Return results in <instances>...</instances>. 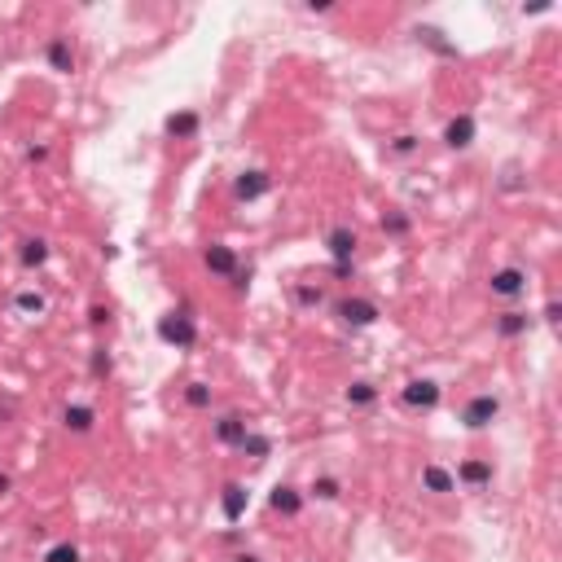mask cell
Listing matches in <instances>:
<instances>
[{
  "label": "cell",
  "instance_id": "obj_1",
  "mask_svg": "<svg viewBox=\"0 0 562 562\" xmlns=\"http://www.w3.org/2000/svg\"><path fill=\"white\" fill-rule=\"evenodd\" d=\"M158 339H163L167 348H176V352H189V348L198 343V316H194L189 307L163 312V316H158Z\"/></svg>",
  "mask_w": 562,
  "mask_h": 562
},
{
  "label": "cell",
  "instance_id": "obj_2",
  "mask_svg": "<svg viewBox=\"0 0 562 562\" xmlns=\"http://www.w3.org/2000/svg\"><path fill=\"white\" fill-rule=\"evenodd\" d=\"M497 417H501V396H497V391H474V396L461 405V426H466V431H488Z\"/></svg>",
  "mask_w": 562,
  "mask_h": 562
},
{
  "label": "cell",
  "instance_id": "obj_3",
  "mask_svg": "<svg viewBox=\"0 0 562 562\" xmlns=\"http://www.w3.org/2000/svg\"><path fill=\"white\" fill-rule=\"evenodd\" d=\"M440 400H444V387H440L435 378H409V382L400 387V405L409 413H431Z\"/></svg>",
  "mask_w": 562,
  "mask_h": 562
},
{
  "label": "cell",
  "instance_id": "obj_4",
  "mask_svg": "<svg viewBox=\"0 0 562 562\" xmlns=\"http://www.w3.org/2000/svg\"><path fill=\"white\" fill-rule=\"evenodd\" d=\"M334 316H339V325H348V330H369V325H378L382 307L373 304V299L348 295V299H339V304H334Z\"/></svg>",
  "mask_w": 562,
  "mask_h": 562
},
{
  "label": "cell",
  "instance_id": "obj_5",
  "mask_svg": "<svg viewBox=\"0 0 562 562\" xmlns=\"http://www.w3.org/2000/svg\"><path fill=\"white\" fill-rule=\"evenodd\" d=\"M453 479H457L461 488H470V492H488L492 479H497V466H492V457H466L453 470Z\"/></svg>",
  "mask_w": 562,
  "mask_h": 562
},
{
  "label": "cell",
  "instance_id": "obj_6",
  "mask_svg": "<svg viewBox=\"0 0 562 562\" xmlns=\"http://www.w3.org/2000/svg\"><path fill=\"white\" fill-rule=\"evenodd\" d=\"M233 203H259L268 189H273V176L264 172V167H247V172H238L233 176Z\"/></svg>",
  "mask_w": 562,
  "mask_h": 562
},
{
  "label": "cell",
  "instance_id": "obj_7",
  "mask_svg": "<svg viewBox=\"0 0 562 562\" xmlns=\"http://www.w3.org/2000/svg\"><path fill=\"white\" fill-rule=\"evenodd\" d=\"M527 286H532V277H527V268H497L492 277H488V290H492V299H523L527 295Z\"/></svg>",
  "mask_w": 562,
  "mask_h": 562
},
{
  "label": "cell",
  "instance_id": "obj_8",
  "mask_svg": "<svg viewBox=\"0 0 562 562\" xmlns=\"http://www.w3.org/2000/svg\"><path fill=\"white\" fill-rule=\"evenodd\" d=\"M211 431H215V440H220L224 449H242V440H247V431H251V417L238 413V409H229L211 422Z\"/></svg>",
  "mask_w": 562,
  "mask_h": 562
},
{
  "label": "cell",
  "instance_id": "obj_9",
  "mask_svg": "<svg viewBox=\"0 0 562 562\" xmlns=\"http://www.w3.org/2000/svg\"><path fill=\"white\" fill-rule=\"evenodd\" d=\"M247 510H251V488L238 483V479H229V483L220 488V514H224L229 523H242Z\"/></svg>",
  "mask_w": 562,
  "mask_h": 562
},
{
  "label": "cell",
  "instance_id": "obj_10",
  "mask_svg": "<svg viewBox=\"0 0 562 562\" xmlns=\"http://www.w3.org/2000/svg\"><path fill=\"white\" fill-rule=\"evenodd\" d=\"M532 325H536V316H532V312H523V307H506V312L492 321L497 339H506V343H514V339H527V334H532Z\"/></svg>",
  "mask_w": 562,
  "mask_h": 562
},
{
  "label": "cell",
  "instance_id": "obj_11",
  "mask_svg": "<svg viewBox=\"0 0 562 562\" xmlns=\"http://www.w3.org/2000/svg\"><path fill=\"white\" fill-rule=\"evenodd\" d=\"M45 62H49V71H57V75H75L80 53H75V45H71V36H49V45H45Z\"/></svg>",
  "mask_w": 562,
  "mask_h": 562
},
{
  "label": "cell",
  "instance_id": "obj_12",
  "mask_svg": "<svg viewBox=\"0 0 562 562\" xmlns=\"http://www.w3.org/2000/svg\"><path fill=\"white\" fill-rule=\"evenodd\" d=\"M417 483H422V492H431V497H453V492H457L453 470H449V466H440V461H426V466H422V474H417Z\"/></svg>",
  "mask_w": 562,
  "mask_h": 562
},
{
  "label": "cell",
  "instance_id": "obj_13",
  "mask_svg": "<svg viewBox=\"0 0 562 562\" xmlns=\"http://www.w3.org/2000/svg\"><path fill=\"white\" fill-rule=\"evenodd\" d=\"M474 137H479V123H474V114H453L449 123H444V146L449 150H470L474 146Z\"/></svg>",
  "mask_w": 562,
  "mask_h": 562
},
{
  "label": "cell",
  "instance_id": "obj_14",
  "mask_svg": "<svg viewBox=\"0 0 562 562\" xmlns=\"http://www.w3.org/2000/svg\"><path fill=\"white\" fill-rule=\"evenodd\" d=\"M325 247H330L334 264H352V259H356V247H360L356 229H352V224H334V229L325 233Z\"/></svg>",
  "mask_w": 562,
  "mask_h": 562
},
{
  "label": "cell",
  "instance_id": "obj_15",
  "mask_svg": "<svg viewBox=\"0 0 562 562\" xmlns=\"http://www.w3.org/2000/svg\"><path fill=\"white\" fill-rule=\"evenodd\" d=\"M304 488H295V483H277L273 492H268V510L281 514V518H299V510H304Z\"/></svg>",
  "mask_w": 562,
  "mask_h": 562
},
{
  "label": "cell",
  "instance_id": "obj_16",
  "mask_svg": "<svg viewBox=\"0 0 562 562\" xmlns=\"http://www.w3.org/2000/svg\"><path fill=\"white\" fill-rule=\"evenodd\" d=\"M203 264H206L211 277H224V281H229V277L238 273V251L224 247V242H211V247L203 251Z\"/></svg>",
  "mask_w": 562,
  "mask_h": 562
},
{
  "label": "cell",
  "instance_id": "obj_17",
  "mask_svg": "<svg viewBox=\"0 0 562 562\" xmlns=\"http://www.w3.org/2000/svg\"><path fill=\"white\" fill-rule=\"evenodd\" d=\"M13 312H18L22 321H40V316H49V295L36 290V286H22V290L13 295Z\"/></svg>",
  "mask_w": 562,
  "mask_h": 562
},
{
  "label": "cell",
  "instance_id": "obj_18",
  "mask_svg": "<svg viewBox=\"0 0 562 562\" xmlns=\"http://www.w3.org/2000/svg\"><path fill=\"white\" fill-rule=\"evenodd\" d=\"M62 426H66L71 435H93V431H97V409H93V405L71 400V405L62 409Z\"/></svg>",
  "mask_w": 562,
  "mask_h": 562
},
{
  "label": "cell",
  "instance_id": "obj_19",
  "mask_svg": "<svg viewBox=\"0 0 562 562\" xmlns=\"http://www.w3.org/2000/svg\"><path fill=\"white\" fill-rule=\"evenodd\" d=\"M49 256H53L49 238H22V242H18V264H22L27 273H40V268L49 264Z\"/></svg>",
  "mask_w": 562,
  "mask_h": 562
},
{
  "label": "cell",
  "instance_id": "obj_20",
  "mask_svg": "<svg viewBox=\"0 0 562 562\" xmlns=\"http://www.w3.org/2000/svg\"><path fill=\"white\" fill-rule=\"evenodd\" d=\"M304 497L316 501V506H334V501L343 497V479H339V474H316V479L304 488Z\"/></svg>",
  "mask_w": 562,
  "mask_h": 562
},
{
  "label": "cell",
  "instance_id": "obj_21",
  "mask_svg": "<svg viewBox=\"0 0 562 562\" xmlns=\"http://www.w3.org/2000/svg\"><path fill=\"white\" fill-rule=\"evenodd\" d=\"M198 128H203V114H198V110H176V114H167V137H176V141H194Z\"/></svg>",
  "mask_w": 562,
  "mask_h": 562
},
{
  "label": "cell",
  "instance_id": "obj_22",
  "mask_svg": "<svg viewBox=\"0 0 562 562\" xmlns=\"http://www.w3.org/2000/svg\"><path fill=\"white\" fill-rule=\"evenodd\" d=\"M378 396H382V391H378V382H369V378H352L348 391H343V400H348L352 409H373Z\"/></svg>",
  "mask_w": 562,
  "mask_h": 562
},
{
  "label": "cell",
  "instance_id": "obj_23",
  "mask_svg": "<svg viewBox=\"0 0 562 562\" xmlns=\"http://www.w3.org/2000/svg\"><path fill=\"white\" fill-rule=\"evenodd\" d=\"M413 36H417V45H431L440 57H457V45H453V40H444V31H440V27H417Z\"/></svg>",
  "mask_w": 562,
  "mask_h": 562
},
{
  "label": "cell",
  "instance_id": "obj_24",
  "mask_svg": "<svg viewBox=\"0 0 562 562\" xmlns=\"http://www.w3.org/2000/svg\"><path fill=\"white\" fill-rule=\"evenodd\" d=\"M295 304L304 307V312H316V307L325 304V286L321 281H295Z\"/></svg>",
  "mask_w": 562,
  "mask_h": 562
},
{
  "label": "cell",
  "instance_id": "obj_25",
  "mask_svg": "<svg viewBox=\"0 0 562 562\" xmlns=\"http://www.w3.org/2000/svg\"><path fill=\"white\" fill-rule=\"evenodd\" d=\"M382 233H387V238H409V233H413V215H409V211H400V206H391V211L382 215Z\"/></svg>",
  "mask_w": 562,
  "mask_h": 562
},
{
  "label": "cell",
  "instance_id": "obj_26",
  "mask_svg": "<svg viewBox=\"0 0 562 562\" xmlns=\"http://www.w3.org/2000/svg\"><path fill=\"white\" fill-rule=\"evenodd\" d=\"M211 400H215V391H211V382H203V378H194V382H185V405L189 409H211Z\"/></svg>",
  "mask_w": 562,
  "mask_h": 562
},
{
  "label": "cell",
  "instance_id": "obj_27",
  "mask_svg": "<svg viewBox=\"0 0 562 562\" xmlns=\"http://www.w3.org/2000/svg\"><path fill=\"white\" fill-rule=\"evenodd\" d=\"M242 453H247L251 461H264L268 453H273V435H264V431L251 426V431H247V440H242Z\"/></svg>",
  "mask_w": 562,
  "mask_h": 562
},
{
  "label": "cell",
  "instance_id": "obj_28",
  "mask_svg": "<svg viewBox=\"0 0 562 562\" xmlns=\"http://www.w3.org/2000/svg\"><path fill=\"white\" fill-rule=\"evenodd\" d=\"M40 562H84V549H80L75 541H57V545L45 549V558Z\"/></svg>",
  "mask_w": 562,
  "mask_h": 562
},
{
  "label": "cell",
  "instance_id": "obj_29",
  "mask_svg": "<svg viewBox=\"0 0 562 562\" xmlns=\"http://www.w3.org/2000/svg\"><path fill=\"white\" fill-rule=\"evenodd\" d=\"M417 150H422V137H413V132H400L387 141V154H396V158H413Z\"/></svg>",
  "mask_w": 562,
  "mask_h": 562
},
{
  "label": "cell",
  "instance_id": "obj_30",
  "mask_svg": "<svg viewBox=\"0 0 562 562\" xmlns=\"http://www.w3.org/2000/svg\"><path fill=\"white\" fill-rule=\"evenodd\" d=\"M88 369H93V378H110V373H114V356H110L105 348H97L93 360H88Z\"/></svg>",
  "mask_w": 562,
  "mask_h": 562
},
{
  "label": "cell",
  "instance_id": "obj_31",
  "mask_svg": "<svg viewBox=\"0 0 562 562\" xmlns=\"http://www.w3.org/2000/svg\"><path fill=\"white\" fill-rule=\"evenodd\" d=\"M229 290H233V295H247V290H251V268L238 264V273L229 277Z\"/></svg>",
  "mask_w": 562,
  "mask_h": 562
},
{
  "label": "cell",
  "instance_id": "obj_32",
  "mask_svg": "<svg viewBox=\"0 0 562 562\" xmlns=\"http://www.w3.org/2000/svg\"><path fill=\"white\" fill-rule=\"evenodd\" d=\"M541 316H545V325H558V321H562V304H558V299H549Z\"/></svg>",
  "mask_w": 562,
  "mask_h": 562
},
{
  "label": "cell",
  "instance_id": "obj_33",
  "mask_svg": "<svg viewBox=\"0 0 562 562\" xmlns=\"http://www.w3.org/2000/svg\"><path fill=\"white\" fill-rule=\"evenodd\" d=\"M334 277L339 281H356V259L352 264H334Z\"/></svg>",
  "mask_w": 562,
  "mask_h": 562
},
{
  "label": "cell",
  "instance_id": "obj_34",
  "mask_svg": "<svg viewBox=\"0 0 562 562\" xmlns=\"http://www.w3.org/2000/svg\"><path fill=\"white\" fill-rule=\"evenodd\" d=\"M27 163H49V146H27Z\"/></svg>",
  "mask_w": 562,
  "mask_h": 562
},
{
  "label": "cell",
  "instance_id": "obj_35",
  "mask_svg": "<svg viewBox=\"0 0 562 562\" xmlns=\"http://www.w3.org/2000/svg\"><path fill=\"white\" fill-rule=\"evenodd\" d=\"M88 321H93V325H105V321H110V307H93V312H88Z\"/></svg>",
  "mask_w": 562,
  "mask_h": 562
},
{
  "label": "cell",
  "instance_id": "obj_36",
  "mask_svg": "<svg viewBox=\"0 0 562 562\" xmlns=\"http://www.w3.org/2000/svg\"><path fill=\"white\" fill-rule=\"evenodd\" d=\"M9 492H13V474H9V470H0V501H4Z\"/></svg>",
  "mask_w": 562,
  "mask_h": 562
},
{
  "label": "cell",
  "instance_id": "obj_37",
  "mask_svg": "<svg viewBox=\"0 0 562 562\" xmlns=\"http://www.w3.org/2000/svg\"><path fill=\"white\" fill-rule=\"evenodd\" d=\"M229 562H259V554H247V549H242V554H233Z\"/></svg>",
  "mask_w": 562,
  "mask_h": 562
}]
</instances>
